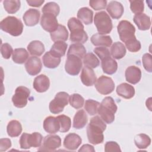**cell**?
I'll return each mask as SVG.
<instances>
[{
	"mask_svg": "<svg viewBox=\"0 0 152 152\" xmlns=\"http://www.w3.org/2000/svg\"><path fill=\"white\" fill-rule=\"evenodd\" d=\"M106 128L104 121L99 116H95L90 119L87 128V135L88 141L94 145L103 142L104 135L103 132Z\"/></svg>",
	"mask_w": 152,
	"mask_h": 152,
	"instance_id": "1",
	"label": "cell"
},
{
	"mask_svg": "<svg viewBox=\"0 0 152 152\" xmlns=\"http://www.w3.org/2000/svg\"><path fill=\"white\" fill-rule=\"evenodd\" d=\"M117 106L111 97H106L100 103L98 113L106 124H110L115 120V113L117 110Z\"/></svg>",
	"mask_w": 152,
	"mask_h": 152,
	"instance_id": "2",
	"label": "cell"
},
{
	"mask_svg": "<svg viewBox=\"0 0 152 152\" xmlns=\"http://www.w3.org/2000/svg\"><path fill=\"white\" fill-rule=\"evenodd\" d=\"M0 28L12 36H18L23 33V24L19 18L14 16H8L1 21Z\"/></svg>",
	"mask_w": 152,
	"mask_h": 152,
	"instance_id": "3",
	"label": "cell"
},
{
	"mask_svg": "<svg viewBox=\"0 0 152 152\" xmlns=\"http://www.w3.org/2000/svg\"><path fill=\"white\" fill-rule=\"evenodd\" d=\"M94 23L99 33L106 34L109 33L113 28L112 21L105 11H100L95 14Z\"/></svg>",
	"mask_w": 152,
	"mask_h": 152,
	"instance_id": "4",
	"label": "cell"
},
{
	"mask_svg": "<svg viewBox=\"0 0 152 152\" xmlns=\"http://www.w3.org/2000/svg\"><path fill=\"white\" fill-rule=\"evenodd\" d=\"M43 140L42 135L37 132L32 134L24 132L20 139V148L28 149L31 147H39L41 145Z\"/></svg>",
	"mask_w": 152,
	"mask_h": 152,
	"instance_id": "5",
	"label": "cell"
},
{
	"mask_svg": "<svg viewBox=\"0 0 152 152\" xmlns=\"http://www.w3.org/2000/svg\"><path fill=\"white\" fill-rule=\"evenodd\" d=\"M69 96L64 91L58 93L55 98L50 102L49 108L50 112L53 114H58L62 112L64 107L66 106L69 102Z\"/></svg>",
	"mask_w": 152,
	"mask_h": 152,
	"instance_id": "6",
	"label": "cell"
},
{
	"mask_svg": "<svg viewBox=\"0 0 152 152\" xmlns=\"http://www.w3.org/2000/svg\"><path fill=\"white\" fill-rule=\"evenodd\" d=\"M117 29L121 40L124 43L135 37V27L127 20L121 21L118 25Z\"/></svg>",
	"mask_w": 152,
	"mask_h": 152,
	"instance_id": "7",
	"label": "cell"
},
{
	"mask_svg": "<svg viewBox=\"0 0 152 152\" xmlns=\"http://www.w3.org/2000/svg\"><path fill=\"white\" fill-rule=\"evenodd\" d=\"M30 94V90L24 86L18 87L15 91V94L12 97V102L14 106L22 108L27 104V99Z\"/></svg>",
	"mask_w": 152,
	"mask_h": 152,
	"instance_id": "8",
	"label": "cell"
},
{
	"mask_svg": "<svg viewBox=\"0 0 152 152\" xmlns=\"http://www.w3.org/2000/svg\"><path fill=\"white\" fill-rule=\"evenodd\" d=\"M95 87L99 93L106 95L114 90L115 83L110 77L102 75L96 80Z\"/></svg>",
	"mask_w": 152,
	"mask_h": 152,
	"instance_id": "9",
	"label": "cell"
},
{
	"mask_svg": "<svg viewBox=\"0 0 152 152\" xmlns=\"http://www.w3.org/2000/svg\"><path fill=\"white\" fill-rule=\"evenodd\" d=\"M82 66L83 63L81 58L73 55L67 56L65 64V69L68 74L71 75H78Z\"/></svg>",
	"mask_w": 152,
	"mask_h": 152,
	"instance_id": "10",
	"label": "cell"
},
{
	"mask_svg": "<svg viewBox=\"0 0 152 152\" xmlns=\"http://www.w3.org/2000/svg\"><path fill=\"white\" fill-rule=\"evenodd\" d=\"M61 145V139L57 135H46L43 140V145L40 147V151H53L59 148Z\"/></svg>",
	"mask_w": 152,
	"mask_h": 152,
	"instance_id": "11",
	"label": "cell"
},
{
	"mask_svg": "<svg viewBox=\"0 0 152 152\" xmlns=\"http://www.w3.org/2000/svg\"><path fill=\"white\" fill-rule=\"evenodd\" d=\"M40 25L46 31L52 33L55 31L59 24L56 17L50 14H43L41 17Z\"/></svg>",
	"mask_w": 152,
	"mask_h": 152,
	"instance_id": "12",
	"label": "cell"
},
{
	"mask_svg": "<svg viewBox=\"0 0 152 152\" xmlns=\"http://www.w3.org/2000/svg\"><path fill=\"white\" fill-rule=\"evenodd\" d=\"M42 68V62L39 58L32 56L29 57L25 63V68L27 72L30 75L38 74Z\"/></svg>",
	"mask_w": 152,
	"mask_h": 152,
	"instance_id": "13",
	"label": "cell"
},
{
	"mask_svg": "<svg viewBox=\"0 0 152 152\" xmlns=\"http://www.w3.org/2000/svg\"><path fill=\"white\" fill-rule=\"evenodd\" d=\"M40 17V13L38 10L30 8L25 12L23 18L25 24L31 27L38 24Z\"/></svg>",
	"mask_w": 152,
	"mask_h": 152,
	"instance_id": "14",
	"label": "cell"
},
{
	"mask_svg": "<svg viewBox=\"0 0 152 152\" xmlns=\"http://www.w3.org/2000/svg\"><path fill=\"white\" fill-rule=\"evenodd\" d=\"M80 79L84 85L91 86L96 81V76L92 68L84 66L81 73Z\"/></svg>",
	"mask_w": 152,
	"mask_h": 152,
	"instance_id": "15",
	"label": "cell"
},
{
	"mask_svg": "<svg viewBox=\"0 0 152 152\" xmlns=\"http://www.w3.org/2000/svg\"><path fill=\"white\" fill-rule=\"evenodd\" d=\"M106 10L112 18L119 19L122 17L124 8L122 4L119 2L112 1L107 5Z\"/></svg>",
	"mask_w": 152,
	"mask_h": 152,
	"instance_id": "16",
	"label": "cell"
},
{
	"mask_svg": "<svg viewBox=\"0 0 152 152\" xmlns=\"http://www.w3.org/2000/svg\"><path fill=\"white\" fill-rule=\"evenodd\" d=\"M126 80L132 84L138 83L141 78V69L135 66H130L126 68L125 72Z\"/></svg>",
	"mask_w": 152,
	"mask_h": 152,
	"instance_id": "17",
	"label": "cell"
},
{
	"mask_svg": "<svg viewBox=\"0 0 152 152\" xmlns=\"http://www.w3.org/2000/svg\"><path fill=\"white\" fill-rule=\"evenodd\" d=\"M81 137L75 133H69L64 138V146L69 150H76L81 144Z\"/></svg>",
	"mask_w": 152,
	"mask_h": 152,
	"instance_id": "18",
	"label": "cell"
},
{
	"mask_svg": "<svg viewBox=\"0 0 152 152\" xmlns=\"http://www.w3.org/2000/svg\"><path fill=\"white\" fill-rule=\"evenodd\" d=\"M50 86V81L49 78L44 75L41 74L37 76L33 81V88L39 93L46 91Z\"/></svg>",
	"mask_w": 152,
	"mask_h": 152,
	"instance_id": "19",
	"label": "cell"
},
{
	"mask_svg": "<svg viewBox=\"0 0 152 152\" xmlns=\"http://www.w3.org/2000/svg\"><path fill=\"white\" fill-rule=\"evenodd\" d=\"M43 128L46 132L52 134L59 131L60 125L56 117H46L43 121Z\"/></svg>",
	"mask_w": 152,
	"mask_h": 152,
	"instance_id": "20",
	"label": "cell"
},
{
	"mask_svg": "<svg viewBox=\"0 0 152 152\" xmlns=\"http://www.w3.org/2000/svg\"><path fill=\"white\" fill-rule=\"evenodd\" d=\"M133 20L140 30H148L151 26L150 18L145 14L140 13L135 14Z\"/></svg>",
	"mask_w": 152,
	"mask_h": 152,
	"instance_id": "21",
	"label": "cell"
},
{
	"mask_svg": "<svg viewBox=\"0 0 152 152\" xmlns=\"http://www.w3.org/2000/svg\"><path fill=\"white\" fill-rule=\"evenodd\" d=\"M116 93L119 96L126 99H129L134 96L135 88L132 86L124 83L117 87Z\"/></svg>",
	"mask_w": 152,
	"mask_h": 152,
	"instance_id": "22",
	"label": "cell"
},
{
	"mask_svg": "<svg viewBox=\"0 0 152 152\" xmlns=\"http://www.w3.org/2000/svg\"><path fill=\"white\" fill-rule=\"evenodd\" d=\"M43 63L45 66L48 68H55L61 62V58L55 55L50 51L47 52L42 57Z\"/></svg>",
	"mask_w": 152,
	"mask_h": 152,
	"instance_id": "23",
	"label": "cell"
},
{
	"mask_svg": "<svg viewBox=\"0 0 152 152\" xmlns=\"http://www.w3.org/2000/svg\"><path fill=\"white\" fill-rule=\"evenodd\" d=\"M88 121L87 113L83 109L79 110L74 115L72 126L74 128L80 129L84 128Z\"/></svg>",
	"mask_w": 152,
	"mask_h": 152,
	"instance_id": "24",
	"label": "cell"
},
{
	"mask_svg": "<svg viewBox=\"0 0 152 152\" xmlns=\"http://www.w3.org/2000/svg\"><path fill=\"white\" fill-rule=\"evenodd\" d=\"M91 42L94 46L109 47L112 43V39L109 36L96 33L91 36Z\"/></svg>",
	"mask_w": 152,
	"mask_h": 152,
	"instance_id": "25",
	"label": "cell"
},
{
	"mask_svg": "<svg viewBox=\"0 0 152 152\" xmlns=\"http://www.w3.org/2000/svg\"><path fill=\"white\" fill-rule=\"evenodd\" d=\"M102 68L104 73L112 75L117 71L118 64L114 59L110 56L102 61Z\"/></svg>",
	"mask_w": 152,
	"mask_h": 152,
	"instance_id": "26",
	"label": "cell"
},
{
	"mask_svg": "<svg viewBox=\"0 0 152 152\" xmlns=\"http://www.w3.org/2000/svg\"><path fill=\"white\" fill-rule=\"evenodd\" d=\"M50 37L52 40L55 42L57 41L65 42L68 38V30L64 26L59 24L57 29L55 31L50 33Z\"/></svg>",
	"mask_w": 152,
	"mask_h": 152,
	"instance_id": "27",
	"label": "cell"
},
{
	"mask_svg": "<svg viewBox=\"0 0 152 152\" xmlns=\"http://www.w3.org/2000/svg\"><path fill=\"white\" fill-rule=\"evenodd\" d=\"M27 50L30 55L40 56L44 53L45 49L42 42L39 40H33L28 45Z\"/></svg>",
	"mask_w": 152,
	"mask_h": 152,
	"instance_id": "28",
	"label": "cell"
},
{
	"mask_svg": "<svg viewBox=\"0 0 152 152\" xmlns=\"http://www.w3.org/2000/svg\"><path fill=\"white\" fill-rule=\"evenodd\" d=\"M93 12L87 7L81 8L77 12V17L86 25H88L93 22Z\"/></svg>",
	"mask_w": 152,
	"mask_h": 152,
	"instance_id": "29",
	"label": "cell"
},
{
	"mask_svg": "<svg viewBox=\"0 0 152 152\" xmlns=\"http://www.w3.org/2000/svg\"><path fill=\"white\" fill-rule=\"evenodd\" d=\"M126 48L125 45L119 42L113 43L110 48V53L112 57L116 59L122 58L126 54Z\"/></svg>",
	"mask_w": 152,
	"mask_h": 152,
	"instance_id": "30",
	"label": "cell"
},
{
	"mask_svg": "<svg viewBox=\"0 0 152 152\" xmlns=\"http://www.w3.org/2000/svg\"><path fill=\"white\" fill-rule=\"evenodd\" d=\"M7 131L8 135L11 137H18L22 132V126L19 121L12 120L7 125Z\"/></svg>",
	"mask_w": 152,
	"mask_h": 152,
	"instance_id": "31",
	"label": "cell"
},
{
	"mask_svg": "<svg viewBox=\"0 0 152 152\" xmlns=\"http://www.w3.org/2000/svg\"><path fill=\"white\" fill-rule=\"evenodd\" d=\"M88 40V36L84 29H76L71 31L70 40L72 42L84 43Z\"/></svg>",
	"mask_w": 152,
	"mask_h": 152,
	"instance_id": "32",
	"label": "cell"
},
{
	"mask_svg": "<svg viewBox=\"0 0 152 152\" xmlns=\"http://www.w3.org/2000/svg\"><path fill=\"white\" fill-rule=\"evenodd\" d=\"M28 58V53L24 48L15 49L12 56V61L18 64H24Z\"/></svg>",
	"mask_w": 152,
	"mask_h": 152,
	"instance_id": "33",
	"label": "cell"
},
{
	"mask_svg": "<svg viewBox=\"0 0 152 152\" xmlns=\"http://www.w3.org/2000/svg\"><path fill=\"white\" fill-rule=\"evenodd\" d=\"M86 54V49L81 43H75L69 46L67 52V56L73 55L82 59Z\"/></svg>",
	"mask_w": 152,
	"mask_h": 152,
	"instance_id": "34",
	"label": "cell"
},
{
	"mask_svg": "<svg viewBox=\"0 0 152 152\" xmlns=\"http://www.w3.org/2000/svg\"><path fill=\"white\" fill-rule=\"evenodd\" d=\"M135 145L140 149L147 148L151 143V139L148 135L145 134H139L134 138Z\"/></svg>",
	"mask_w": 152,
	"mask_h": 152,
	"instance_id": "35",
	"label": "cell"
},
{
	"mask_svg": "<svg viewBox=\"0 0 152 152\" xmlns=\"http://www.w3.org/2000/svg\"><path fill=\"white\" fill-rule=\"evenodd\" d=\"M67 48V44L65 42H55L50 48V51L55 55L58 57H62L65 55Z\"/></svg>",
	"mask_w": 152,
	"mask_h": 152,
	"instance_id": "36",
	"label": "cell"
},
{
	"mask_svg": "<svg viewBox=\"0 0 152 152\" xmlns=\"http://www.w3.org/2000/svg\"><path fill=\"white\" fill-rule=\"evenodd\" d=\"M4 7L9 14H14L20 8L21 2L20 0H5L3 1Z\"/></svg>",
	"mask_w": 152,
	"mask_h": 152,
	"instance_id": "37",
	"label": "cell"
},
{
	"mask_svg": "<svg viewBox=\"0 0 152 152\" xmlns=\"http://www.w3.org/2000/svg\"><path fill=\"white\" fill-rule=\"evenodd\" d=\"M83 64L91 68H95L99 65L100 62L96 56L91 53H87L83 58Z\"/></svg>",
	"mask_w": 152,
	"mask_h": 152,
	"instance_id": "38",
	"label": "cell"
},
{
	"mask_svg": "<svg viewBox=\"0 0 152 152\" xmlns=\"http://www.w3.org/2000/svg\"><path fill=\"white\" fill-rule=\"evenodd\" d=\"M42 11L43 14H50L56 17L59 14L60 8L57 3L55 2H49L43 6Z\"/></svg>",
	"mask_w": 152,
	"mask_h": 152,
	"instance_id": "39",
	"label": "cell"
},
{
	"mask_svg": "<svg viewBox=\"0 0 152 152\" xmlns=\"http://www.w3.org/2000/svg\"><path fill=\"white\" fill-rule=\"evenodd\" d=\"M60 125L59 131L61 132H68L71 126V121L69 117L65 115H61L56 117Z\"/></svg>",
	"mask_w": 152,
	"mask_h": 152,
	"instance_id": "40",
	"label": "cell"
},
{
	"mask_svg": "<svg viewBox=\"0 0 152 152\" xmlns=\"http://www.w3.org/2000/svg\"><path fill=\"white\" fill-rule=\"evenodd\" d=\"M100 103L93 99H88L86 101L84 109L90 115H94L98 112Z\"/></svg>",
	"mask_w": 152,
	"mask_h": 152,
	"instance_id": "41",
	"label": "cell"
},
{
	"mask_svg": "<svg viewBox=\"0 0 152 152\" xmlns=\"http://www.w3.org/2000/svg\"><path fill=\"white\" fill-rule=\"evenodd\" d=\"M69 102L72 107L76 109H78L83 107L84 103V99L80 94L74 93L69 96Z\"/></svg>",
	"mask_w": 152,
	"mask_h": 152,
	"instance_id": "42",
	"label": "cell"
},
{
	"mask_svg": "<svg viewBox=\"0 0 152 152\" xmlns=\"http://www.w3.org/2000/svg\"><path fill=\"white\" fill-rule=\"evenodd\" d=\"M130 2V8L131 11L137 14L142 13L144 9V1L141 0H134L129 1Z\"/></svg>",
	"mask_w": 152,
	"mask_h": 152,
	"instance_id": "43",
	"label": "cell"
},
{
	"mask_svg": "<svg viewBox=\"0 0 152 152\" xmlns=\"http://www.w3.org/2000/svg\"><path fill=\"white\" fill-rule=\"evenodd\" d=\"M125 44L128 50L131 52H137L139 51L141 48L140 42L138 40L136 37L126 41Z\"/></svg>",
	"mask_w": 152,
	"mask_h": 152,
	"instance_id": "44",
	"label": "cell"
},
{
	"mask_svg": "<svg viewBox=\"0 0 152 152\" xmlns=\"http://www.w3.org/2000/svg\"><path fill=\"white\" fill-rule=\"evenodd\" d=\"M93 52L99 56L101 61H103V59L110 56V53L109 49L105 47L101 46L95 48Z\"/></svg>",
	"mask_w": 152,
	"mask_h": 152,
	"instance_id": "45",
	"label": "cell"
},
{
	"mask_svg": "<svg viewBox=\"0 0 152 152\" xmlns=\"http://www.w3.org/2000/svg\"><path fill=\"white\" fill-rule=\"evenodd\" d=\"M68 27L70 31L76 29H84V26L81 21L75 17H72L69 19L68 21Z\"/></svg>",
	"mask_w": 152,
	"mask_h": 152,
	"instance_id": "46",
	"label": "cell"
},
{
	"mask_svg": "<svg viewBox=\"0 0 152 152\" xmlns=\"http://www.w3.org/2000/svg\"><path fill=\"white\" fill-rule=\"evenodd\" d=\"M142 65L145 69L148 72H152V56L151 54L147 53L144 54L142 57Z\"/></svg>",
	"mask_w": 152,
	"mask_h": 152,
	"instance_id": "47",
	"label": "cell"
},
{
	"mask_svg": "<svg viewBox=\"0 0 152 152\" xmlns=\"http://www.w3.org/2000/svg\"><path fill=\"white\" fill-rule=\"evenodd\" d=\"M13 52L14 51L12 48L9 43H5L1 45V53L4 59H9L11 57V55L13 53Z\"/></svg>",
	"mask_w": 152,
	"mask_h": 152,
	"instance_id": "48",
	"label": "cell"
},
{
	"mask_svg": "<svg viewBox=\"0 0 152 152\" xmlns=\"http://www.w3.org/2000/svg\"><path fill=\"white\" fill-rule=\"evenodd\" d=\"M90 6L94 10H103L107 5L106 0H91L89 1Z\"/></svg>",
	"mask_w": 152,
	"mask_h": 152,
	"instance_id": "49",
	"label": "cell"
},
{
	"mask_svg": "<svg viewBox=\"0 0 152 152\" xmlns=\"http://www.w3.org/2000/svg\"><path fill=\"white\" fill-rule=\"evenodd\" d=\"M104 151L106 152L109 151H121V150L119 144L115 141L106 142L104 145Z\"/></svg>",
	"mask_w": 152,
	"mask_h": 152,
	"instance_id": "50",
	"label": "cell"
},
{
	"mask_svg": "<svg viewBox=\"0 0 152 152\" xmlns=\"http://www.w3.org/2000/svg\"><path fill=\"white\" fill-rule=\"evenodd\" d=\"M11 147V141L9 138H1L0 140V151L7 150Z\"/></svg>",
	"mask_w": 152,
	"mask_h": 152,
	"instance_id": "51",
	"label": "cell"
},
{
	"mask_svg": "<svg viewBox=\"0 0 152 152\" xmlns=\"http://www.w3.org/2000/svg\"><path fill=\"white\" fill-rule=\"evenodd\" d=\"M27 3L31 7H40L45 2L44 0H27L26 1Z\"/></svg>",
	"mask_w": 152,
	"mask_h": 152,
	"instance_id": "52",
	"label": "cell"
},
{
	"mask_svg": "<svg viewBox=\"0 0 152 152\" xmlns=\"http://www.w3.org/2000/svg\"><path fill=\"white\" fill-rule=\"evenodd\" d=\"M78 151H93V152H94L95 150H94L93 146H92L90 144H84L79 149Z\"/></svg>",
	"mask_w": 152,
	"mask_h": 152,
	"instance_id": "53",
	"label": "cell"
}]
</instances>
